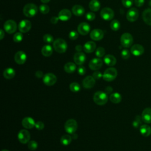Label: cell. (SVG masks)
<instances>
[{"mask_svg": "<svg viewBox=\"0 0 151 151\" xmlns=\"http://www.w3.org/2000/svg\"><path fill=\"white\" fill-rule=\"evenodd\" d=\"M122 2L124 7L129 8L132 5L133 0H122Z\"/></svg>", "mask_w": 151, "mask_h": 151, "instance_id": "cell-43", "label": "cell"}, {"mask_svg": "<svg viewBox=\"0 0 151 151\" xmlns=\"http://www.w3.org/2000/svg\"><path fill=\"white\" fill-rule=\"evenodd\" d=\"M35 76H36V77L38 78H42V77H44L43 76V73L41 71H37L35 73Z\"/></svg>", "mask_w": 151, "mask_h": 151, "instance_id": "cell-52", "label": "cell"}, {"mask_svg": "<svg viewBox=\"0 0 151 151\" xmlns=\"http://www.w3.org/2000/svg\"><path fill=\"white\" fill-rule=\"evenodd\" d=\"M142 117H140L139 115H137L133 123H132V125L134 128H138L139 127H140L142 125Z\"/></svg>", "mask_w": 151, "mask_h": 151, "instance_id": "cell-34", "label": "cell"}, {"mask_svg": "<svg viewBox=\"0 0 151 151\" xmlns=\"http://www.w3.org/2000/svg\"><path fill=\"white\" fill-rule=\"evenodd\" d=\"M38 147V143L34 140L29 141L28 143V148L31 150H35Z\"/></svg>", "mask_w": 151, "mask_h": 151, "instance_id": "cell-37", "label": "cell"}, {"mask_svg": "<svg viewBox=\"0 0 151 151\" xmlns=\"http://www.w3.org/2000/svg\"><path fill=\"white\" fill-rule=\"evenodd\" d=\"M41 53L45 57H50L52 54V48L50 45H44L41 49Z\"/></svg>", "mask_w": 151, "mask_h": 151, "instance_id": "cell-30", "label": "cell"}, {"mask_svg": "<svg viewBox=\"0 0 151 151\" xmlns=\"http://www.w3.org/2000/svg\"><path fill=\"white\" fill-rule=\"evenodd\" d=\"M90 38L94 41H99L103 38V31L100 29H94L90 34Z\"/></svg>", "mask_w": 151, "mask_h": 151, "instance_id": "cell-17", "label": "cell"}, {"mask_svg": "<svg viewBox=\"0 0 151 151\" xmlns=\"http://www.w3.org/2000/svg\"><path fill=\"white\" fill-rule=\"evenodd\" d=\"M35 127L37 129L39 130H41L44 128V124L43 122H42L41 121H38L35 123Z\"/></svg>", "mask_w": 151, "mask_h": 151, "instance_id": "cell-45", "label": "cell"}, {"mask_svg": "<svg viewBox=\"0 0 151 151\" xmlns=\"http://www.w3.org/2000/svg\"><path fill=\"white\" fill-rule=\"evenodd\" d=\"M78 37V34L76 31H72L69 34V38L72 40H75Z\"/></svg>", "mask_w": 151, "mask_h": 151, "instance_id": "cell-44", "label": "cell"}, {"mask_svg": "<svg viewBox=\"0 0 151 151\" xmlns=\"http://www.w3.org/2000/svg\"><path fill=\"white\" fill-rule=\"evenodd\" d=\"M105 54V50L101 47H99L96 51V55L97 57L100 58L104 56Z\"/></svg>", "mask_w": 151, "mask_h": 151, "instance_id": "cell-40", "label": "cell"}, {"mask_svg": "<svg viewBox=\"0 0 151 151\" xmlns=\"http://www.w3.org/2000/svg\"><path fill=\"white\" fill-rule=\"evenodd\" d=\"M140 133L145 137H147L151 134V127L147 124H142L139 129Z\"/></svg>", "mask_w": 151, "mask_h": 151, "instance_id": "cell-25", "label": "cell"}, {"mask_svg": "<svg viewBox=\"0 0 151 151\" xmlns=\"http://www.w3.org/2000/svg\"><path fill=\"white\" fill-rule=\"evenodd\" d=\"M70 89L72 92L77 93L80 90V86L77 82H73L69 86Z\"/></svg>", "mask_w": 151, "mask_h": 151, "instance_id": "cell-35", "label": "cell"}, {"mask_svg": "<svg viewBox=\"0 0 151 151\" xmlns=\"http://www.w3.org/2000/svg\"><path fill=\"white\" fill-rule=\"evenodd\" d=\"M89 8L93 11H97L100 8V4L97 0H91L89 3Z\"/></svg>", "mask_w": 151, "mask_h": 151, "instance_id": "cell-33", "label": "cell"}, {"mask_svg": "<svg viewBox=\"0 0 151 151\" xmlns=\"http://www.w3.org/2000/svg\"><path fill=\"white\" fill-rule=\"evenodd\" d=\"M133 42V38L130 34L128 32H125L120 37V43L123 47H130L132 45Z\"/></svg>", "mask_w": 151, "mask_h": 151, "instance_id": "cell-6", "label": "cell"}, {"mask_svg": "<svg viewBox=\"0 0 151 151\" xmlns=\"http://www.w3.org/2000/svg\"><path fill=\"white\" fill-rule=\"evenodd\" d=\"M23 38V35L22 32H17L14 34L13 37V40L15 42H19L22 40Z\"/></svg>", "mask_w": 151, "mask_h": 151, "instance_id": "cell-38", "label": "cell"}, {"mask_svg": "<svg viewBox=\"0 0 151 151\" xmlns=\"http://www.w3.org/2000/svg\"><path fill=\"white\" fill-rule=\"evenodd\" d=\"M92 76L93 77V78H94V79L99 80V79L103 77V74H102V73H101L100 71H94V72L93 73Z\"/></svg>", "mask_w": 151, "mask_h": 151, "instance_id": "cell-46", "label": "cell"}, {"mask_svg": "<svg viewBox=\"0 0 151 151\" xmlns=\"http://www.w3.org/2000/svg\"><path fill=\"white\" fill-rule=\"evenodd\" d=\"M139 17V11L135 8H130L127 12L126 18L130 22H134L136 21Z\"/></svg>", "mask_w": 151, "mask_h": 151, "instance_id": "cell-11", "label": "cell"}, {"mask_svg": "<svg viewBox=\"0 0 151 151\" xmlns=\"http://www.w3.org/2000/svg\"><path fill=\"white\" fill-rule=\"evenodd\" d=\"M0 35H1V36H0V39H1V40H2L3 38H4V31H3L2 29H1V30H0Z\"/></svg>", "mask_w": 151, "mask_h": 151, "instance_id": "cell-54", "label": "cell"}, {"mask_svg": "<svg viewBox=\"0 0 151 151\" xmlns=\"http://www.w3.org/2000/svg\"><path fill=\"white\" fill-rule=\"evenodd\" d=\"M15 75V70L11 68L8 67L5 68L3 72V76L6 79H12Z\"/></svg>", "mask_w": 151, "mask_h": 151, "instance_id": "cell-27", "label": "cell"}, {"mask_svg": "<svg viewBox=\"0 0 151 151\" xmlns=\"http://www.w3.org/2000/svg\"><path fill=\"white\" fill-rule=\"evenodd\" d=\"M50 1V0H41V1L42 3H44V4Z\"/></svg>", "mask_w": 151, "mask_h": 151, "instance_id": "cell-56", "label": "cell"}, {"mask_svg": "<svg viewBox=\"0 0 151 151\" xmlns=\"http://www.w3.org/2000/svg\"><path fill=\"white\" fill-rule=\"evenodd\" d=\"M58 20H59V18L58 17H53L51 18L50 19V22L53 24H56L58 22Z\"/></svg>", "mask_w": 151, "mask_h": 151, "instance_id": "cell-51", "label": "cell"}, {"mask_svg": "<svg viewBox=\"0 0 151 151\" xmlns=\"http://www.w3.org/2000/svg\"><path fill=\"white\" fill-rule=\"evenodd\" d=\"M100 16L101 17L106 21H109L113 19L114 17V12L110 8H104L100 11Z\"/></svg>", "mask_w": 151, "mask_h": 151, "instance_id": "cell-10", "label": "cell"}, {"mask_svg": "<svg viewBox=\"0 0 151 151\" xmlns=\"http://www.w3.org/2000/svg\"><path fill=\"white\" fill-rule=\"evenodd\" d=\"M43 40L45 43H51L53 42V37L48 34H46L43 37Z\"/></svg>", "mask_w": 151, "mask_h": 151, "instance_id": "cell-41", "label": "cell"}, {"mask_svg": "<svg viewBox=\"0 0 151 151\" xmlns=\"http://www.w3.org/2000/svg\"><path fill=\"white\" fill-rule=\"evenodd\" d=\"M38 11L37 6L32 3L26 4L23 8V13L27 17H32L35 16Z\"/></svg>", "mask_w": 151, "mask_h": 151, "instance_id": "cell-3", "label": "cell"}, {"mask_svg": "<svg viewBox=\"0 0 151 151\" xmlns=\"http://www.w3.org/2000/svg\"><path fill=\"white\" fill-rule=\"evenodd\" d=\"M117 76V71L115 68L110 67L107 68L103 74V78L107 81L114 80Z\"/></svg>", "mask_w": 151, "mask_h": 151, "instance_id": "cell-4", "label": "cell"}, {"mask_svg": "<svg viewBox=\"0 0 151 151\" xmlns=\"http://www.w3.org/2000/svg\"><path fill=\"white\" fill-rule=\"evenodd\" d=\"M82 84L83 87L85 88H91L95 84V79L93 76H87L83 80Z\"/></svg>", "mask_w": 151, "mask_h": 151, "instance_id": "cell-15", "label": "cell"}, {"mask_svg": "<svg viewBox=\"0 0 151 151\" xmlns=\"http://www.w3.org/2000/svg\"><path fill=\"white\" fill-rule=\"evenodd\" d=\"M31 28V23L27 19L22 20L19 25H18V29L19 31L22 33H26L28 32Z\"/></svg>", "mask_w": 151, "mask_h": 151, "instance_id": "cell-12", "label": "cell"}, {"mask_svg": "<svg viewBox=\"0 0 151 151\" xmlns=\"http://www.w3.org/2000/svg\"><path fill=\"white\" fill-rule=\"evenodd\" d=\"M120 27V24L117 19L113 20L110 23V28L113 31H117Z\"/></svg>", "mask_w": 151, "mask_h": 151, "instance_id": "cell-36", "label": "cell"}, {"mask_svg": "<svg viewBox=\"0 0 151 151\" xmlns=\"http://www.w3.org/2000/svg\"><path fill=\"white\" fill-rule=\"evenodd\" d=\"M77 72H78L79 75L83 76L86 73V68H85V67L84 66H82V65L79 66V67L77 69Z\"/></svg>", "mask_w": 151, "mask_h": 151, "instance_id": "cell-48", "label": "cell"}, {"mask_svg": "<svg viewBox=\"0 0 151 151\" xmlns=\"http://www.w3.org/2000/svg\"><path fill=\"white\" fill-rule=\"evenodd\" d=\"M35 122L34 119L30 117H26L24 118L22 120V126L27 129H30L33 128L35 126Z\"/></svg>", "mask_w": 151, "mask_h": 151, "instance_id": "cell-16", "label": "cell"}, {"mask_svg": "<svg viewBox=\"0 0 151 151\" xmlns=\"http://www.w3.org/2000/svg\"><path fill=\"white\" fill-rule=\"evenodd\" d=\"M144 48L140 44H134L130 48V52L135 56H140L143 54Z\"/></svg>", "mask_w": 151, "mask_h": 151, "instance_id": "cell-18", "label": "cell"}, {"mask_svg": "<svg viewBox=\"0 0 151 151\" xmlns=\"http://www.w3.org/2000/svg\"><path fill=\"white\" fill-rule=\"evenodd\" d=\"M39 9L40 11V12L43 14H46L47 13H48L49 11H50V8L49 6L46 5V4H42L40 6Z\"/></svg>", "mask_w": 151, "mask_h": 151, "instance_id": "cell-39", "label": "cell"}, {"mask_svg": "<svg viewBox=\"0 0 151 151\" xmlns=\"http://www.w3.org/2000/svg\"><path fill=\"white\" fill-rule=\"evenodd\" d=\"M142 18L144 22L149 25H151V9H146L142 13Z\"/></svg>", "mask_w": 151, "mask_h": 151, "instance_id": "cell-23", "label": "cell"}, {"mask_svg": "<svg viewBox=\"0 0 151 151\" xmlns=\"http://www.w3.org/2000/svg\"><path fill=\"white\" fill-rule=\"evenodd\" d=\"M86 55L82 52H77L74 55V63L79 65L83 64L86 61Z\"/></svg>", "mask_w": 151, "mask_h": 151, "instance_id": "cell-19", "label": "cell"}, {"mask_svg": "<svg viewBox=\"0 0 151 151\" xmlns=\"http://www.w3.org/2000/svg\"><path fill=\"white\" fill-rule=\"evenodd\" d=\"M53 47L57 52L64 53L67 50V44L64 40L62 38H58L54 41Z\"/></svg>", "mask_w": 151, "mask_h": 151, "instance_id": "cell-2", "label": "cell"}, {"mask_svg": "<svg viewBox=\"0 0 151 151\" xmlns=\"http://www.w3.org/2000/svg\"><path fill=\"white\" fill-rule=\"evenodd\" d=\"M2 151H9V150L7 149H3Z\"/></svg>", "mask_w": 151, "mask_h": 151, "instance_id": "cell-57", "label": "cell"}, {"mask_svg": "<svg viewBox=\"0 0 151 151\" xmlns=\"http://www.w3.org/2000/svg\"><path fill=\"white\" fill-rule=\"evenodd\" d=\"M58 17L59 19L61 21H67L70 19V18L71 17V11L68 9H63L59 12Z\"/></svg>", "mask_w": 151, "mask_h": 151, "instance_id": "cell-20", "label": "cell"}, {"mask_svg": "<svg viewBox=\"0 0 151 151\" xmlns=\"http://www.w3.org/2000/svg\"><path fill=\"white\" fill-rule=\"evenodd\" d=\"M77 30L80 34L83 35H87L90 30V27L87 22H81L78 25Z\"/></svg>", "mask_w": 151, "mask_h": 151, "instance_id": "cell-21", "label": "cell"}, {"mask_svg": "<svg viewBox=\"0 0 151 151\" xmlns=\"http://www.w3.org/2000/svg\"><path fill=\"white\" fill-rule=\"evenodd\" d=\"M72 140V137L69 134H64L60 139V142L63 145L67 146L70 144Z\"/></svg>", "mask_w": 151, "mask_h": 151, "instance_id": "cell-32", "label": "cell"}, {"mask_svg": "<svg viewBox=\"0 0 151 151\" xmlns=\"http://www.w3.org/2000/svg\"><path fill=\"white\" fill-rule=\"evenodd\" d=\"M104 91L107 94H111V92L113 91V88L111 86H107L104 89Z\"/></svg>", "mask_w": 151, "mask_h": 151, "instance_id": "cell-50", "label": "cell"}, {"mask_svg": "<svg viewBox=\"0 0 151 151\" xmlns=\"http://www.w3.org/2000/svg\"><path fill=\"white\" fill-rule=\"evenodd\" d=\"M142 120L146 123H151V108H146L142 113Z\"/></svg>", "mask_w": 151, "mask_h": 151, "instance_id": "cell-22", "label": "cell"}, {"mask_svg": "<svg viewBox=\"0 0 151 151\" xmlns=\"http://www.w3.org/2000/svg\"><path fill=\"white\" fill-rule=\"evenodd\" d=\"M30 133L26 129H21L18 133V139L20 143L26 144L30 140Z\"/></svg>", "mask_w": 151, "mask_h": 151, "instance_id": "cell-7", "label": "cell"}, {"mask_svg": "<svg viewBox=\"0 0 151 151\" xmlns=\"http://www.w3.org/2000/svg\"><path fill=\"white\" fill-rule=\"evenodd\" d=\"M15 61L18 64H23L27 60V55L22 51H19L17 52L14 55Z\"/></svg>", "mask_w": 151, "mask_h": 151, "instance_id": "cell-14", "label": "cell"}, {"mask_svg": "<svg viewBox=\"0 0 151 151\" xmlns=\"http://www.w3.org/2000/svg\"><path fill=\"white\" fill-rule=\"evenodd\" d=\"M76 50L78 51V52H81V50H83V47L81 45H77L76 47Z\"/></svg>", "mask_w": 151, "mask_h": 151, "instance_id": "cell-53", "label": "cell"}, {"mask_svg": "<svg viewBox=\"0 0 151 151\" xmlns=\"http://www.w3.org/2000/svg\"><path fill=\"white\" fill-rule=\"evenodd\" d=\"M72 12L76 16H81L84 13V8L80 5H75L72 8Z\"/></svg>", "mask_w": 151, "mask_h": 151, "instance_id": "cell-28", "label": "cell"}, {"mask_svg": "<svg viewBox=\"0 0 151 151\" xmlns=\"http://www.w3.org/2000/svg\"><path fill=\"white\" fill-rule=\"evenodd\" d=\"M110 100L113 103H119L122 100V96L119 93H113L110 96Z\"/></svg>", "mask_w": 151, "mask_h": 151, "instance_id": "cell-31", "label": "cell"}, {"mask_svg": "<svg viewBox=\"0 0 151 151\" xmlns=\"http://www.w3.org/2000/svg\"><path fill=\"white\" fill-rule=\"evenodd\" d=\"M103 65V61L99 58H93L89 63L88 66L92 70H98Z\"/></svg>", "mask_w": 151, "mask_h": 151, "instance_id": "cell-13", "label": "cell"}, {"mask_svg": "<svg viewBox=\"0 0 151 151\" xmlns=\"http://www.w3.org/2000/svg\"><path fill=\"white\" fill-rule=\"evenodd\" d=\"M104 63L109 66H113L116 63V58L111 54L105 55L104 57Z\"/></svg>", "mask_w": 151, "mask_h": 151, "instance_id": "cell-26", "label": "cell"}, {"mask_svg": "<svg viewBox=\"0 0 151 151\" xmlns=\"http://www.w3.org/2000/svg\"><path fill=\"white\" fill-rule=\"evenodd\" d=\"M95 17H96L95 14L93 12H88L86 15V18L88 21H93V20H94L95 19Z\"/></svg>", "mask_w": 151, "mask_h": 151, "instance_id": "cell-47", "label": "cell"}, {"mask_svg": "<svg viewBox=\"0 0 151 151\" xmlns=\"http://www.w3.org/2000/svg\"><path fill=\"white\" fill-rule=\"evenodd\" d=\"M144 3H145V0H134L135 5L138 7H140L143 6Z\"/></svg>", "mask_w": 151, "mask_h": 151, "instance_id": "cell-49", "label": "cell"}, {"mask_svg": "<svg viewBox=\"0 0 151 151\" xmlns=\"http://www.w3.org/2000/svg\"><path fill=\"white\" fill-rule=\"evenodd\" d=\"M71 137H72V139H77V137H78V136H77V134L73 133V134H72Z\"/></svg>", "mask_w": 151, "mask_h": 151, "instance_id": "cell-55", "label": "cell"}, {"mask_svg": "<svg viewBox=\"0 0 151 151\" xmlns=\"http://www.w3.org/2000/svg\"><path fill=\"white\" fill-rule=\"evenodd\" d=\"M130 51L128 50L124 49L122 50L121 52V56L123 59H125V60L128 59L130 57Z\"/></svg>", "mask_w": 151, "mask_h": 151, "instance_id": "cell-42", "label": "cell"}, {"mask_svg": "<svg viewBox=\"0 0 151 151\" xmlns=\"http://www.w3.org/2000/svg\"><path fill=\"white\" fill-rule=\"evenodd\" d=\"M107 94L104 91H98L96 92L93 96V101L97 105H104L107 102Z\"/></svg>", "mask_w": 151, "mask_h": 151, "instance_id": "cell-1", "label": "cell"}, {"mask_svg": "<svg viewBox=\"0 0 151 151\" xmlns=\"http://www.w3.org/2000/svg\"><path fill=\"white\" fill-rule=\"evenodd\" d=\"M64 71L67 73H73L76 69V65L74 63L68 62L64 65Z\"/></svg>", "mask_w": 151, "mask_h": 151, "instance_id": "cell-29", "label": "cell"}, {"mask_svg": "<svg viewBox=\"0 0 151 151\" xmlns=\"http://www.w3.org/2000/svg\"><path fill=\"white\" fill-rule=\"evenodd\" d=\"M96 47V44L94 42L88 41L84 45L83 50L87 53H91L95 50Z\"/></svg>", "mask_w": 151, "mask_h": 151, "instance_id": "cell-24", "label": "cell"}, {"mask_svg": "<svg viewBox=\"0 0 151 151\" xmlns=\"http://www.w3.org/2000/svg\"><path fill=\"white\" fill-rule=\"evenodd\" d=\"M17 24L16 22L12 20L9 19L7 20L4 25V28L5 29V31L8 34H12L17 30Z\"/></svg>", "mask_w": 151, "mask_h": 151, "instance_id": "cell-9", "label": "cell"}, {"mask_svg": "<svg viewBox=\"0 0 151 151\" xmlns=\"http://www.w3.org/2000/svg\"><path fill=\"white\" fill-rule=\"evenodd\" d=\"M42 81L46 86H51L56 83L57 77L53 73H48L44 76L42 77Z\"/></svg>", "mask_w": 151, "mask_h": 151, "instance_id": "cell-8", "label": "cell"}, {"mask_svg": "<svg viewBox=\"0 0 151 151\" xmlns=\"http://www.w3.org/2000/svg\"><path fill=\"white\" fill-rule=\"evenodd\" d=\"M77 122L74 119H71L67 120V122L65 123L64 129L67 133L72 134L77 130Z\"/></svg>", "mask_w": 151, "mask_h": 151, "instance_id": "cell-5", "label": "cell"}]
</instances>
